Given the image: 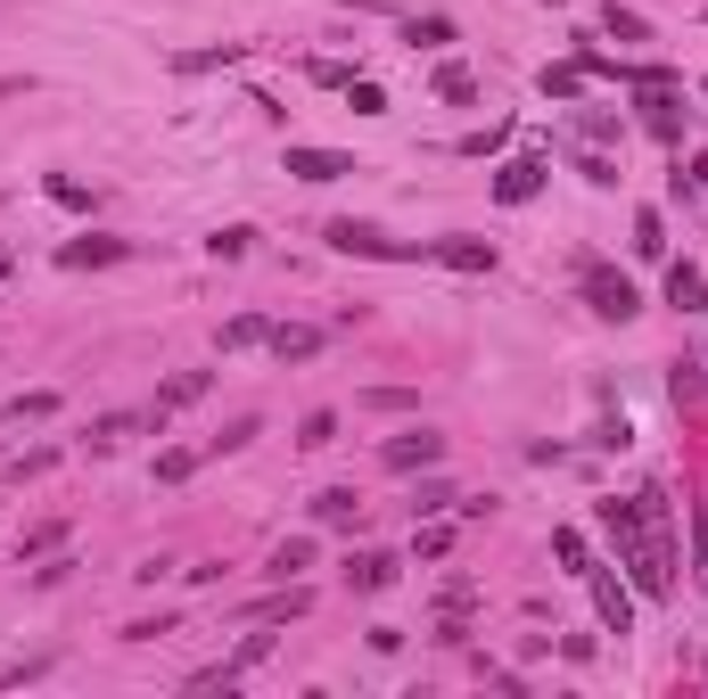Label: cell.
<instances>
[{"mask_svg": "<svg viewBox=\"0 0 708 699\" xmlns=\"http://www.w3.org/2000/svg\"><path fill=\"white\" fill-rule=\"evenodd\" d=\"M346 99H354V116H387V91H380V82H346Z\"/></svg>", "mask_w": 708, "mask_h": 699, "instance_id": "obj_23", "label": "cell"}, {"mask_svg": "<svg viewBox=\"0 0 708 699\" xmlns=\"http://www.w3.org/2000/svg\"><path fill=\"white\" fill-rule=\"evenodd\" d=\"M132 429H157V420H149V412H108V420H91V453H116Z\"/></svg>", "mask_w": 708, "mask_h": 699, "instance_id": "obj_10", "label": "cell"}, {"mask_svg": "<svg viewBox=\"0 0 708 699\" xmlns=\"http://www.w3.org/2000/svg\"><path fill=\"white\" fill-rule=\"evenodd\" d=\"M190 470H198V453H165V461H157V478H165V485H181Z\"/></svg>", "mask_w": 708, "mask_h": 699, "instance_id": "obj_29", "label": "cell"}, {"mask_svg": "<svg viewBox=\"0 0 708 699\" xmlns=\"http://www.w3.org/2000/svg\"><path fill=\"white\" fill-rule=\"evenodd\" d=\"M116 256H124V239H75L58 264H67V272H82V264H116Z\"/></svg>", "mask_w": 708, "mask_h": 699, "instance_id": "obj_16", "label": "cell"}, {"mask_svg": "<svg viewBox=\"0 0 708 699\" xmlns=\"http://www.w3.org/2000/svg\"><path fill=\"white\" fill-rule=\"evenodd\" d=\"M700 189H708V157H700Z\"/></svg>", "mask_w": 708, "mask_h": 699, "instance_id": "obj_30", "label": "cell"}, {"mask_svg": "<svg viewBox=\"0 0 708 699\" xmlns=\"http://www.w3.org/2000/svg\"><path fill=\"white\" fill-rule=\"evenodd\" d=\"M668 395H676V404H700V371H692V363H676V378H668Z\"/></svg>", "mask_w": 708, "mask_h": 699, "instance_id": "obj_27", "label": "cell"}, {"mask_svg": "<svg viewBox=\"0 0 708 699\" xmlns=\"http://www.w3.org/2000/svg\"><path fill=\"white\" fill-rule=\"evenodd\" d=\"M429 256L453 272H494V239H429Z\"/></svg>", "mask_w": 708, "mask_h": 699, "instance_id": "obj_8", "label": "cell"}, {"mask_svg": "<svg viewBox=\"0 0 708 699\" xmlns=\"http://www.w3.org/2000/svg\"><path fill=\"white\" fill-rule=\"evenodd\" d=\"M330 436H338V412H305L297 420V444H305V453H322Z\"/></svg>", "mask_w": 708, "mask_h": 699, "instance_id": "obj_19", "label": "cell"}, {"mask_svg": "<svg viewBox=\"0 0 708 699\" xmlns=\"http://www.w3.org/2000/svg\"><path fill=\"white\" fill-rule=\"evenodd\" d=\"M206 387H215V371H174V378H165V387H157V404H149V420H157V429H165V420H174V412H190V404H198Z\"/></svg>", "mask_w": 708, "mask_h": 699, "instance_id": "obj_3", "label": "cell"}, {"mask_svg": "<svg viewBox=\"0 0 708 699\" xmlns=\"http://www.w3.org/2000/svg\"><path fill=\"white\" fill-rule=\"evenodd\" d=\"M206 247H215V256H247V247H256V230H247V223H232V230H215Z\"/></svg>", "mask_w": 708, "mask_h": 699, "instance_id": "obj_25", "label": "cell"}, {"mask_svg": "<svg viewBox=\"0 0 708 699\" xmlns=\"http://www.w3.org/2000/svg\"><path fill=\"white\" fill-rule=\"evenodd\" d=\"M387 470H429V461H445V436H429V429H404V436H387Z\"/></svg>", "mask_w": 708, "mask_h": 699, "instance_id": "obj_4", "label": "cell"}, {"mask_svg": "<svg viewBox=\"0 0 708 699\" xmlns=\"http://www.w3.org/2000/svg\"><path fill=\"white\" fill-rule=\"evenodd\" d=\"M273 337V322L264 313H239V322H223V346H264Z\"/></svg>", "mask_w": 708, "mask_h": 699, "instance_id": "obj_18", "label": "cell"}, {"mask_svg": "<svg viewBox=\"0 0 708 699\" xmlns=\"http://www.w3.org/2000/svg\"><path fill=\"white\" fill-rule=\"evenodd\" d=\"M330 247H338V256H371V264H412V256H429V239L412 247V239L371 230V223H330Z\"/></svg>", "mask_w": 708, "mask_h": 699, "instance_id": "obj_1", "label": "cell"}, {"mask_svg": "<svg viewBox=\"0 0 708 699\" xmlns=\"http://www.w3.org/2000/svg\"><path fill=\"white\" fill-rule=\"evenodd\" d=\"M586 91V67H544V99H577Z\"/></svg>", "mask_w": 708, "mask_h": 699, "instance_id": "obj_22", "label": "cell"}, {"mask_svg": "<svg viewBox=\"0 0 708 699\" xmlns=\"http://www.w3.org/2000/svg\"><path fill=\"white\" fill-rule=\"evenodd\" d=\"M535 189H544V157H511L503 174H494V198H503V206H528Z\"/></svg>", "mask_w": 708, "mask_h": 699, "instance_id": "obj_7", "label": "cell"}, {"mask_svg": "<svg viewBox=\"0 0 708 699\" xmlns=\"http://www.w3.org/2000/svg\"><path fill=\"white\" fill-rule=\"evenodd\" d=\"M586 305L601 313V322H635V313H642V296H635V280H627V272L586 264Z\"/></svg>", "mask_w": 708, "mask_h": 699, "instance_id": "obj_2", "label": "cell"}, {"mask_svg": "<svg viewBox=\"0 0 708 699\" xmlns=\"http://www.w3.org/2000/svg\"><path fill=\"white\" fill-rule=\"evenodd\" d=\"M58 412V395L41 387V395H9V404H0V420H50Z\"/></svg>", "mask_w": 708, "mask_h": 699, "instance_id": "obj_20", "label": "cell"}, {"mask_svg": "<svg viewBox=\"0 0 708 699\" xmlns=\"http://www.w3.org/2000/svg\"><path fill=\"white\" fill-rule=\"evenodd\" d=\"M273 618H305V592H297V584H281L273 601H256V609H247V626H273Z\"/></svg>", "mask_w": 708, "mask_h": 699, "instance_id": "obj_14", "label": "cell"}, {"mask_svg": "<svg viewBox=\"0 0 708 699\" xmlns=\"http://www.w3.org/2000/svg\"><path fill=\"white\" fill-rule=\"evenodd\" d=\"M700 296H708V280H700V264H676V272H668V305H676V313H692Z\"/></svg>", "mask_w": 708, "mask_h": 699, "instance_id": "obj_13", "label": "cell"}, {"mask_svg": "<svg viewBox=\"0 0 708 699\" xmlns=\"http://www.w3.org/2000/svg\"><path fill=\"white\" fill-rule=\"evenodd\" d=\"M586 584H593L601 626H610V633H635V601H627V584H618V577H601V568H586Z\"/></svg>", "mask_w": 708, "mask_h": 699, "instance_id": "obj_5", "label": "cell"}, {"mask_svg": "<svg viewBox=\"0 0 708 699\" xmlns=\"http://www.w3.org/2000/svg\"><path fill=\"white\" fill-rule=\"evenodd\" d=\"M264 346H273L281 363H314V354H322V329H288V322H281L273 337H264Z\"/></svg>", "mask_w": 708, "mask_h": 699, "instance_id": "obj_11", "label": "cell"}, {"mask_svg": "<svg viewBox=\"0 0 708 699\" xmlns=\"http://www.w3.org/2000/svg\"><path fill=\"white\" fill-rule=\"evenodd\" d=\"M552 552H560V560H569V568H577V577H586V568H593V560H586V535H577V526H560V535H552Z\"/></svg>", "mask_w": 708, "mask_h": 699, "instance_id": "obj_24", "label": "cell"}, {"mask_svg": "<svg viewBox=\"0 0 708 699\" xmlns=\"http://www.w3.org/2000/svg\"><path fill=\"white\" fill-rule=\"evenodd\" d=\"M436 99H453V108H470V99H478V75H470V67H436Z\"/></svg>", "mask_w": 708, "mask_h": 699, "instance_id": "obj_17", "label": "cell"}, {"mask_svg": "<svg viewBox=\"0 0 708 699\" xmlns=\"http://www.w3.org/2000/svg\"><path fill=\"white\" fill-rule=\"evenodd\" d=\"M610 33H618V41H651V26H642L635 9H610Z\"/></svg>", "mask_w": 708, "mask_h": 699, "instance_id": "obj_28", "label": "cell"}, {"mask_svg": "<svg viewBox=\"0 0 708 699\" xmlns=\"http://www.w3.org/2000/svg\"><path fill=\"white\" fill-rule=\"evenodd\" d=\"M412 41H421V50H436V41H453V17H412Z\"/></svg>", "mask_w": 708, "mask_h": 699, "instance_id": "obj_26", "label": "cell"}, {"mask_svg": "<svg viewBox=\"0 0 708 699\" xmlns=\"http://www.w3.org/2000/svg\"><path fill=\"white\" fill-rule=\"evenodd\" d=\"M0 280H9V256H0Z\"/></svg>", "mask_w": 708, "mask_h": 699, "instance_id": "obj_31", "label": "cell"}, {"mask_svg": "<svg viewBox=\"0 0 708 699\" xmlns=\"http://www.w3.org/2000/svg\"><path fill=\"white\" fill-rule=\"evenodd\" d=\"M635 256H668V230H659V215H651V206L635 215Z\"/></svg>", "mask_w": 708, "mask_h": 699, "instance_id": "obj_21", "label": "cell"}, {"mask_svg": "<svg viewBox=\"0 0 708 699\" xmlns=\"http://www.w3.org/2000/svg\"><path fill=\"white\" fill-rule=\"evenodd\" d=\"M354 511H363V494H354V485H330V494H314V519H322V526H346Z\"/></svg>", "mask_w": 708, "mask_h": 699, "instance_id": "obj_12", "label": "cell"}, {"mask_svg": "<svg viewBox=\"0 0 708 699\" xmlns=\"http://www.w3.org/2000/svg\"><path fill=\"white\" fill-rule=\"evenodd\" d=\"M346 584H354V592H387V584H395V552H354V560H346Z\"/></svg>", "mask_w": 708, "mask_h": 699, "instance_id": "obj_9", "label": "cell"}, {"mask_svg": "<svg viewBox=\"0 0 708 699\" xmlns=\"http://www.w3.org/2000/svg\"><path fill=\"white\" fill-rule=\"evenodd\" d=\"M288 174L297 181H346V174H363V165L338 157V148H288Z\"/></svg>", "mask_w": 708, "mask_h": 699, "instance_id": "obj_6", "label": "cell"}, {"mask_svg": "<svg viewBox=\"0 0 708 699\" xmlns=\"http://www.w3.org/2000/svg\"><path fill=\"white\" fill-rule=\"evenodd\" d=\"M264 568H273V577H281V584H297V577H305V568H314V543H305V535H297V543H281V552H273V560H264Z\"/></svg>", "mask_w": 708, "mask_h": 699, "instance_id": "obj_15", "label": "cell"}]
</instances>
